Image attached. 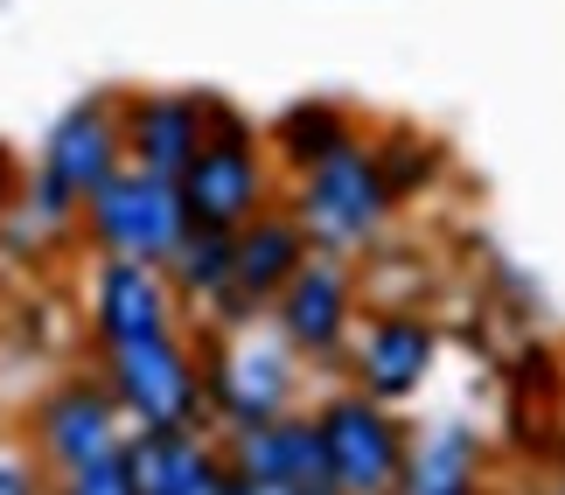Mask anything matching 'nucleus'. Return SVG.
<instances>
[{
  "instance_id": "1",
  "label": "nucleus",
  "mask_w": 565,
  "mask_h": 495,
  "mask_svg": "<svg viewBox=\"0 0 565 495\" xmlns=\"http://www.w3.org/2000/svg\"><path fill=\"white\" fill-rule=\"evenodd\" d=\"M279 203L294 209V224L308 230L315 251H335V258L377 251L384 230H391V217H398V196L384 189L371 147H342V154H329V161L287 175Z\"/></svg>"
},
{
  "instance_id": "2",
  "label": "nucleus",
  "mask_w": 565,
  "mask_h": 495,
  "mask_svg": "<svg viewBox=\"0 0 565 495\" xmlns=\"http://www.w3.org/2000/svg\"><path fill=\"white\" fill-rule=\"evenodd\" d=\"M195 363H203V405H210V433L224 426H258L273 412H287L300 391V356L266 329H195Z\"/></svg>"
},
{
  "instance_id": "3",
  "label": "nucleus",
  "mask_w": 565,
  "mask_h": 495,
  "mask_svg": "<svg viewBox=\"0 0 565 495\" xmlns=\"http://www.w3.org/2000/svg\"><path fill=\"white\" fill-rule=\"evenodd\" d=\"M98 384L113 391L126 426H195V433H210L203 363H195V335L182 329L98 349Z\"/></svg>"
},
{
  "instance_id": "4",
  "label": "nucleus",
  "mask_w": 565,
  "mask_h": 495,
  "mask_svg": "<svg viewBox=\"0 0 565 495\" xmlns=\"http://www.w3.org/2000/svg\"><path fill=\"white\" fill-rule=\"evenodd\" d=\"M182 230H189L182 189L168 175H140V168H113V175L77 203V238L98 258H140V266H161V258L182 245Z\"/></svg>"
},
{
  "instance_id": "5",
  "label": "nucleus",
  "mask_w": 565,
  "mask_h": 495,
  "mask_svg": "<svg viewBox=\"0 0 565 495\" xmlns=\"http://www.w3.org/2000/svg\"><path fill=\"white\" fill-rule=\"evenodd\" d=\"M315 426H321V454H329V488L335 495H384L398 488V467H405V419L391 405L363 398L356 384L335 398L315 405Z\"/></svg>"
},
{
  "instance_id": "6",
  "label": "nucleus",
  "mask_w": 565,
  "mask_h": 495,
  "mask_svg": "<svg viewBox=\"0 0 565 495\" xmlns=\"http://www.w3.org/2000/svg\"><path fill=\"white\" fill-rule=\"evenodd\" d=\"M266 321L300 363H342V342L356 329V258L308 251L300 272L273 293Z\"/></svg>"
},
{
  "instance_id": "7",
  "label": "nucleus",
  "mask_w": 565,
  "mask_h": 495,
  "mask_svg": "<svg viewBox=\"0 0 565 495\" xmlns=\"http://www.w3.org/2000/svg\"><path fill=\"white\" fill-rule=\"evenodd\" d=\"M216 454L237 482L258 488H294V495H335L329 488V454H321V426L315 412H273L258 426H224L216 433Z\"/></svg>"
},
{
  "instance_id": "8",
  "label": "nucleus",
  "mask_w": 565,
  "mask_h": 495,
  "mask_svg": "<svg viewBox=\"0 0 565 495\" xmlns=\"http://www.w3.org/2000/svg\"><path fill=\"white\" fill-rule=\"evenodd\" d=\"M119 440H126V419H119L113 391H105L98 377H84V370L56 377L29 412V446H35L42 475H71V467L113 454Z\"/></svg>"
},
{
  "instance_id": "9",
  "label": "nucleus",
  "mask_w": 565,
  "mask_h": 495,
  "mask_svg": "<svg viewBox=\"0 0 565 495\" xmlns=\"http://www.w3.org/2000/svg\"><path fill=\"white\" fill-rule=\"evenodd\" d=\"M342 356H350V384H356L363 398L405 405L433 377V363H440V329H433L426 314H412V308H384L371 321L356 314Z\"/></svg>"
},
{
  "instance_id": "10",
  "label": "nucleus",
  "mask_w": 565,
  "mask_h": 495,
  "mask_svg": "<svg viewBox=\"0 0 565 495\" xmlns=\"http://www.w3.org/2000/svg\"><path fill=\"white\" fill-rule=\"evenodd\" d=\"M182 209H189V224H210V230H237V224H252L258 209H273L279 203V168L266 161V147H203L182 175Z\"/></svg>"
},
{
  "instance_id": "11",
  "label": "nucleus",
  "mask_w": 565,
  "mask_h": 495,
  "mask_svg": "<svg viewBox=\"0 0 565 495\" xmlns=\"http://www.w3.org/2000/svg\"><path fill=\"white\" fill-rule=\"evenodd\" d=\"M119 461H126L134 495H224L231 488L216 433H195V426H126Z\"/></svg>"
},
{
  "instance_id": "12",
  "label": "nucleus",
  "mask_w": 565,
  "mask_h": 495,
  "mask_svg": "<svg viewBox=\"0 0 565 495\" xmlns=\"http://www.w3.org/2000/svg\"><path fill=\"white\" fill-rule=\"evenodd\" d=\"M84 321H92V342L113 349V342H140L161 329H182V308L168 293L161 266H140V258H98L92 287H84Z\"/></svg>"
},
{
  "instance_id": "13",
  "label": "nucleus",
  "mask_w": 565,
  "mask_h": 495,
  "mask_svg": "<svg viewBox=\"0 0 565 495\" xmlns=\"http://www.w3.org/2000/svg\"><path fill=\"white\" fill-rule=\"evenodd\" d=\"M119 147H126V168L175 182L203 154V105H195V92H119Z\"/></svg>"
},
{
  "instance_id": "14",
  "label": "nucleus",
  "mask_w": 565,
  "mask_h": 495,
  "mask_svg": "<svg viewBox=\"0 0 565 495\" xmlns=\"http://www.w3.org/2000/svg\"><path fill=\"white\" fill-rule=\"evenodd\" d=\"M42 175H56L71 196L84 203L92 189L126 168V147H119V92H98V98H77L71 112L50 126V140H42Z\"/></svg>"
},
{
  "instance_id": "15",
  "label": "nucleus",
  "mask_w": 565,
  "mask_h": 495,
  "mask_svg": "<svg viewBox=\"0 0 565 495\" xmlns=\"http://www.w3.org/2000/svg\"><path fill=\"white\" fill-rule=\"evenodd\" d=\"M308 251L315 245H308V230L294 224V209L273 203V209H258L252 224L231 230V287H245L258 308H273V293L300 272V258H308Z\"/></svg>"
},
{
  "instance_id": "16",
  "label": "nucleus",
  "mask_w": 565,
  "mask_h": 495,
  "mask_svg": "<svg viewBox=\"0 0 565 495\" xmlns=\"http://www.w3.org/2000/svg\"><path fill=\"white\" fill-rule=\"evenodd\" d=\"M258 147H266V161L279 168V182H287L300 168L342 154V147H363V119L342 98H294L287 112L258 133Z\"/></svg>"
},
{
  "instance_id": "17",
  "label": "nucleus",
  "mask_w": 565,
  "mask_h": 495,
  "mask_svg": "<svg viewBox=\"0 0 565 495\" xmlns=\"http://www.w3.org/2000/svg\"><path fill=\"white\" fill-rule=\"evenodd\" d=\"M398 495H482V440L468 426H440V433L412 440Z\"/></svg>"
},
{
  "instance_id": "18",
  "label": "nucleus",
  "mask_w": 565,
  "mask_h": 495,
  "mask_svg": "<svg viewBox=\"0 0 565 495\" xmlns=\"http://www.w3.org/2000/svg\"><path fill=\"white\" fill-rule=\"evenodd\" d=\"M161 279L175 293L182 314H203V300L216 287H231V230H210V224H189L182 245L161 258Z\"/></svg>"
},
{
  "instance_id": "19",
  "label": "nucleus",
  "mask_w": 565,
  "mask_h": 495,
  "mask_svg": "<svg viewBox=\"0 0 565 495\" xmlns=\"http://www.w3.org/2000/svg\"><path fill=\"white\" fill-rule=\"evenodd\" d=\"M371 161H377V175L398 203L426 196V189L447 175V147L433 133H419V126H384V140H371Z\"/></svg>"
},
{
  "instance_id": "20",
  "label": "nucleus",
  "mask_w": 565,
  "mask_h": 495,
  "mask_svg": "<svg viewBox=\"0 0 565 495\" xmlns=\"http://www.w3.org/2000/svg\"><path fill=\"white\" fill-rule=\"evenodd\" d=\"M195 105H203V147H258V119L245 105H231L216 92H195Z\"/></svg>"
},
{
  "instance_id": "21",
  "label": "nucleus",
  "mask_w": 565,
  "mask_h": 495,
  "mask_svg": "<svg viewBox=\"0 0 565 495\" xmlns=\"http://www.w3.org/2000/svg\"><path fill=\"white\" fill-rule=\"evenodd\" d=\"M50 495H134V482H126V461L113 446V454L84 461V467H71V475H50Z\"/></svg>"
},
{
  "instance_id": "22",
  "label": "nucleus",
  "mask_w": 565,
  "mask_h": 495,
  "mask_svg": "<svg viewBox=\"0 0 565 495\" xmlns=\"http://www.w3.org/2000/svg\"><path fill=\"white\" fill-rule=\"evenodd\" d=\"M0 495H50V475H35L29 461L0 454Z\"/></svg>"
},
{
  "instance_id": "23",
  "label": "nucleus",
  "mask_w": 565,
  "mask_h": 495,
  "mask_svg": "<svg viewBox=\"0 0 565 495\" xmlns=\"http://www.w3.org/2000/svg\"><path fill=\"white\" fill-rule=\"evenodd\" d=\"M14 196H21V161L8 154V147H0V209H8Z\"/></svg>"
},
{
  "instance_id": "24",
  "label": "nucleus",
  "mask_w": 565,
  "mask_h": 495,
  "mask_svg": "<svg viewBox=\"0 0 565 495\" xmlns=\"http://www.w3.org/2000/svg\"><path fill=\"white\" fill-rule=\"evenodd\" d=\"M552 495H565V482H558V488H552Z\"/></svg>"
},
{
  "instance_id": "25",
  "label": "nucleus",
  "mask_w": 565,
  "mask_h": 495,
  "mask_svg": "<svg viewBox=\"0 0 565 495\" xmlns=\"http://www.w3.org/2000/svg\"><path fill=\"white\" fill-rule=\"evenodd\" d=\"M384 495H398V488H384Z\"/></svg>"
}]
</instances>
